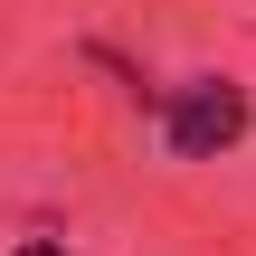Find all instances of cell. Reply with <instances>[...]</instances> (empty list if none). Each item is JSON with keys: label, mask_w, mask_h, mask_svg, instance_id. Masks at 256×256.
<instances>
[{"label": "cell", "mask_w": 256, "mask_h": 256, "mask_svg": "<svg viewBox=\"0 0 256 256\" xmlns=\"http://www.w3.org/2000/svg\"><path fill=\"white\" fill-rule=\"evenodd\" d=\"M238 133H247V86H228V76H200V86H180L162 104V142L180 162H218Z\"/></svg>", "instance_id": "cell-1"}, {"label": "cell", "mask_w": 256, "mask_h": 256, "mask_svg": "<svg viewBox=\"0 0 256 256\" xmlns=\"http://www.w3.org/2000/svg\"><path fill=\"white\" fill-rule=\"evenodd\" d=\"M28 256H66V247H28Z\"/></svg>", "instance_id": "cell-2"}]
</instances>
